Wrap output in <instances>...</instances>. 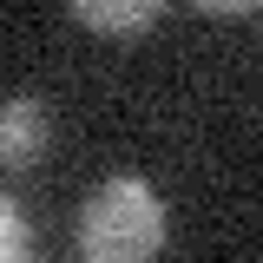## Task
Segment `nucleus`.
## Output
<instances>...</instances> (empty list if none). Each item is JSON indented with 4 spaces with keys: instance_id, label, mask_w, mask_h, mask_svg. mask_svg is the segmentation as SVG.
<instances>
[{
    "instance_id": "f03ea898",
    "label": "nucleus",
    "mask_w": 263,
    "mask_h": 263,
    "mask_svg": "<svg viewBox=\"0 0 263 263\" xmlns=\"http://www.w3.org/2000/svg\"><path fill=\"white\" fill-rule=\"evenodd\" d=\"M53 152V119L33 92H13L0 112V164L7 171H33V164Z\"/></svg>"
},
{
    "instance_id": "7ed1b4c3",
    "label": "nucleus",
    "mask_w": 263,
    "mask_h": 263,
    "mask_svg": "<svg viewBox=\"0 0 263 263\" xmlns=\"http://www.w3.org/2000/svg\"><path fill=\"white\" fill-rule=\"evenodd\" d=\"M72 7V20L99 40H132V33H145L152 20L164 13V0H66Z\"/></svg>"
},
{
    "instance_id": "39448f33",
    "label": "nucleus",
    "mask_w": 263,
    "mask_h": 263,
    "mask_svg": "<svg viewBox=\"0 0 263 263\" xmlns=\"http://www.w3.org/2000/svg\"><path fill=\"white\" fill-rule=\"evenodd\" d=\"M197 13H211V20H237V13H263V0H191Z\"/></svg>"
},
{
    "instance_id": "20e7f679",
    "label": "nucleus",
    "mask_w": 263,
    "mask_h": 263,
    "mask_svg": "<svg viewBox=\"0 0 263 263\" xmlns=\"http://www.w3.org/2000/svg\"><path fill=\"white\" fill-rule=\"evenodd\" d=\"M0 257L7 263H27L33 257V224H27V211H20L13 197H0Z\"/></svg>"
},
{
    "instance_id": "f257e3e1",
    "label": "nucleus",
    "mask_w": 263,
    "mask_h": 263,
    "mask_svg": "<svg viewBox=\"0 0 263 263\" xmlns=\"http://www.w3.org/2000/svg\"><path fill=\"white\" fill-rule=\"evenodd\" d=\"M79 257L86 263H145L164 250V197L145 184V178H105L86 211H79V230H72Z\"/></svg>"
}]
</instances>
